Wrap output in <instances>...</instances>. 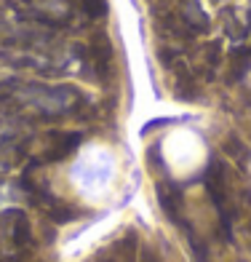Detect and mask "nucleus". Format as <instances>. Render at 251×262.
Here are the masks:
<instances>
[{
	"instance_id": "nucleus-1",
	"label": "nucleus",
	"mask_w": 251,
	"mask_h": 262,
	"mask_svg": "<svg viewBox=\"0 0 251 262\" xmlns=\"http://www.w3.org/2000/svg\"><path fill=\"white\" fill-rule=\"evenodd\" d=\"M83 3V8L88 11V14H94V16H102L104 11H107V0H80Z\"/></svg>"
}]
</instances>
